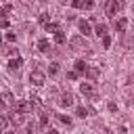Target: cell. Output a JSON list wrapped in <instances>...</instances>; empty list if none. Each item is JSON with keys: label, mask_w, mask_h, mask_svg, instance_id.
<instances>
[{"label": "cell", "mask_w": 134, "mask_h": 134, "mask_svg": "<svg viewBox=\"0 0 134 134\" xmlns=\"http://www.w3.org/2000/svg\"><path fill=\"white\" fill-rule=\"evenodd\" d=\"M124 6H126V2H124V0H107L105 13H107V17H115L117 13H121V10H124Z\"/></svg>", "instance_id": "6da1fadb"}, {"label": "cell", "mask_w": 134, "mask_h": 134, "mask_svg": "<svg viewBox=\"0 0 134 134\" xmlns=\"http://www.w3.org/2000/svg\"><path fill=\"white\" fill-rule=\"evenodd\" d=\"M29 82H31L34 86H44V82H46V75H44L40 69H34V71L29 73Z\"/></svg>", "instance_id": "7a4b0ae2"}, {"label": "cell", "mask_w": 134, "mask_h": 134, "mask_svg": "<svg viewBox=\"0 0 134 134\" xmlns=\"http://www.w3.org/2000/svg\"><path fill=\"white\" fill-rule=\"evenodd\" d=\"M126 27H128V19H126V17H115V19H113V29H115L117 34H124Z\"/></svg>", "instance_id": "3957f363"}, {"label": "cell", "mask_w": 134, "mask_h": 134, "mask_svg": "<svg viewBox=\"0 0 134 134\" xmlns=\"http://www.w3.org/2000/svg\"><path fill=\"white\" fill-rule=\"evenodd\" d=\"M71 6L73 8H84V10H90V8H94V2L92 0H71Z\"/></svg>", "instance_id": "277c9868"}, {"label": "cell", "mask_w": 134, "mask_h": 134, "mask_svg": "<svg viewBox=\"0 0 134 134\" xmlns=\"http://www.w3.org/2000/svg\"><path fill=\"white\" fill-rule=\"evenodd\" d=\"M80 92H82L84 96H90L92 100H96V92H94L92 84H80Z\"/></svg>", "instance_id": "5b68a950"}, {"label": "cell", "mask_w": 134, "mask_h": 134, "mask_svg": "<svg viewBox=\"0 0 134 134\" xmlns=\"http://www.w3.org/2000/svg\"><path fill=\"white\" fill-rule=\"evenodd\" d=\"M31 109H34V107H31L29 100H17V105H15V111H19V113H23V115L29 113Z\"/></svg>", "instance_id": "8992f818"}, {"label": "cell", "mask_w": 134, "mask_h": 134, "mask_svg": "<svg viewBox=\"0 0 134 134\" xmlns=\"http://www.w3.org/2000/svg\"><path fill=\"white\" fill-rule=\"evenodd\" d=\"M69 46L75 48V50H77V48H84V46H86V40H84L82 36H73V38L69 40Z\"/></svg>", "instance_id": "52a82bcc"}, {"label": "cell", "mask_w": 134, "mask_h": 134, "mask_svg": "<svg viewBox=\"0 0 134 134\" xmlns=\"http://www.w3.org/2000/svg\"><path fill=\"white\" fill-rule=\"evenodd\" d=\"M10 121H13V126H23L25 124V119H23V113H19V111H13L10 113Z\"/></svg>", "instance_id": "ba28073f"}, {"label": "cell", "mask_w": 134, "mask_h": 134, "mask_svg": "<svg viewBox=\"0 0 134 134\" xmlns=\"http://www.w3.org/2000/svg\"><path fill=\"white\" fill-rule=\"evenodd\" d=\"M21 67H23V59H21V57H17V59H10V61H8V69H10V71H19Z\"/></svg>", "instance_id": "9c48e42d"}, {"label": "cell", "mask_w": 134, "mask_h": 134, "mask_svg": "<svg viewBox=\"0 0 134 134\" xmlns=\"http://www.w3.org/2000/svg\"><path fill=\"white\" fill-rule=\"evenodd\" d=\"M59 105H61V107H71V105H73V96H71V94H61Z\"/></svg>", "instance_id": "30bf717a"}, {"label": "cell", "mask_w": 134, "mask_h": 134, "mask_svg": "<svg viewBox=\"0 0 134 134\" xmlns=\"http://www.w3.org/2000/svg\"><path fill=\"white\" fill-rule=\"evenodd\" d=\"M80 31L84 34V38H86V36H90V34H92V29H90V23L82 19V21H80Z\"/></svg>", "instance_id": "8fae6325"}, {"label": "cell", "mask_w": 134, "mask_h": 134, "mask_svg": "<svg viewBox=\"0 0 134 134\" xmlns=\"http://www.w3.org/2000/svg\"><path fill=\"white\" fill-rule=\"evenodd\" d=\"M38 50H40V52H50V42L44 40V38L38 40Z\"/></svg>", "instance_id": "7c38bea8"}, {"label": "cell", "mask_w": 134, "mask_h": 134, "mask_svg": "<svg viewBox=\"0 0 134 134\" xmlns=\"http://www.w3.org/2000/svg\"><path fill=\"white\" fill-rule=\"evenodd\" d=\"M75 71H77L80 75H86V71H88V65H86L84 61H75Z\"/></svg>", "instance_id": "4fadbf2b"}, {"label": "cell", "mask_w": 134, "mask_h": 134, "mask_svg": "<svg viewBox=\"0 0 134 134\" xmlns=\"http://www.w3.org/2000/svg\"><path fill=\"white\" fill-rule=\"evenodd\" d=\"M44 27H46L48 34H59V31H61V25H59V23H48V25H44Z\"/></svg>", "instance_id": "5bb4252c"}, {"label": "cell", "mask_w": 134, "mask_h": 134, "mask_svg": "<svg viewBox=\"0 0 134 134\" xmlns=\"http://www.w3.org/2000/svg\"><path fill=\"white\" fill-rule=\"evenodd\" d=\"M94 31H96L98 38H103V36H107V25H105V23H96V29H94Z\"/></svg>", "instance_id": "9a60e30c"}, {"label": "cell", "mask_w": 134, "mask_h": 134, "mask_svg": "<svg viewBox=\"0 0 134 134\" xmlns=\"http://www.w3.org/2000/svg\"><path fill=\"white\" fill-rule=\"evenodd\" d=\"M54 117H57L61 124H65L67 128H71V124H73V121H71V117H67V115H63V113H61V115H54Z\"/></svg>", "instance_id": "2e32d148"}, {"label": "cell", "mask_w": 134, "mask_h": 134, "mask_svg": "<svg viewBox=\"0 0 134 134\" xmlns=\"http://www.w3.org/2000/svg\"><path fill=\"white\" fill-rule=\"evenodd\" d=\"M86 75H88L90 80H96V77H98L100 73H98V69H96V67H88V71H86Z\"/></svg>", "instance_id": "e0dca14e"}, {"label": "cell", "mask_w": 134, "mask_h": 134, "mask_svg": "<svg viewBox=\"0 0 134 134\" xmlns=\"http://www.w3.org/2000/svg\"><path fill=\"white\" fill-rule=\"evenodd\" d=\"M54 42H57V44H65V42H67V38H65V34H63V29H61L59 34H54Z\"/></svg>", "instance_id": "ac0fdd59"}, {"label": "cell", "mask_w": 134, "mask_h": 134, "mask_svg": "<svg viewBox=\"0 0 134 134\" xmlns=\"http://www.w3.org/2000/svg\"><path fill=\"white\" fill-rule=\"evenodd\" d=\"M2 103H4V105H10V103H13V94H10L8 90L2 92Z\"/></svg>", "instance_id": "d6986e66"}, {"label": "cell", "mask_w": 134, "mask_h": 134, "mask_svg": "<svg viewBox=\"0 0 134 134\" xmlns=\"http://www.w3.org/2000/svg\"><path fill=\"white\" fill-rule=\"evenodd\" d=\"M59 67H61L59 63H50V65H48V73H50V75H57V73H59Z\"/></svg>", "instance_id": "ffe728a7"}, {"label": "cell", "mask_w": 134, "mask_h": 134, "mask_svg": "<svg viewBox=\"0 0 134 134\" xmlns=\"http://www.w3.org/2000/svg\"><path fill=\"white\" fill-rule=\"evenodd\" d=\"M48 126V113H42L40 115V128H46Z\"/></svg>", "instance_id": "44dd1931"}, {"label": "cell", "mask_w": 134, "mask_h": 134, "mask_svg": "<svg viewBox=\"0 0 134 134\" xmlns=\"http://www.w3.org/2000/svg\"><path fill=\"white\" fill-rule=\"evenodd\" d=\"M75 113H77V117H86V115H88V109H86V107H77Z\"/></svg>", "instance_id": "7402d4cb"}, {"label": "cell", "mask_w": 134, "mask_h": 134, "mask_svg": "<svg viewBox=\"0 0 134 134\" xmlns=\"http://www.w3.org/2000/svg\"><path fill=\"white\" fill-rule=\"evenodd\" d=\"M38 19H40V23H42V25H48V13H42Z\"/></svg>", "instance_id": "603a6c76"}, {"label": "cell", "mask_w": 134, "mask_h": 134, "mask_svg": "<svg viewBox=\"0 0 134 134\" xmlns=\"http://www.w3.org/2000/svg\"><path fill=\"white\" fill-rule=\"evenodd\" d=\"M103 46H105V48H109V46H111V36H109V34H107V36H103Z\"/></svg>", "instance_id": "cb8c5ba5"}, {"label": "cell", "mask_w": 134, "mask_h": 134, "mask_svg": "<svg viewBox=\"0 0 134 134\" xmlns=\"http://www.w3.org/2000/svg\"><path fill=\"white\" fill-rule=\"evenodd\" d=\"M77 77H80V73H77L75 69H73V71H67V80H77Z\"/></svg>", "instance_id": "d4e9b609"}, {"label": "cell", "mask_w": 134, "mask_h": 134, "mask_svg": "<svg viewBox=\"0 0 134 134\" xmlns=\"http://www.w3.org/2000/svg\"><path fill=\"white\" fill-rule=\"evenodd\" d=\"M29 103H31V107H34V109H38V107H40V98H38V96H31V98H29Z\"/></svg>", "instance_id": "484cf974"}, {"label": "cell", "mask_w": 134, "mask_h": 134, "mask_svg": "<svg viewBox=\"0 0 134 134\" xmlns=\"http://www.w3.org/2000/svg\"><path fill=\"white\" fill-rule=\"evenodd\" d=\"M6 40H8V42H15V40H17V34H13V31H6Z\"/></svg>", "instance_id": "4316f807"}, {"label": "cell", "mask_w": 134, "mask_h": 134, "mask_svg": "<svg viewBox=\"0 0 134 134\" xmlns=\"http://www.w3.org/2000/svg\"><path fill=\"white\" fill-rule=\"evenodd\" d=\"M107 107H109V111H111V113H115V111H117V105H115V103H109Z\"/></svg>", "instance_id": "83f0119b"}, {"label": "cell", "mask_w": 134, "mask_h": 134, "mask_svg": "<svg viewBox=\"0 0 134 134\" xmlns=\"http://www.w3.org/2000/svg\"><path fill=\"white\" fill-rule=\"evenodd\" d=\"M27 134H36V126H34V124L27 126Z\"/></svg>", "instance_id": "f1b7e54d"}, {"label": "cell", "mask_w": 134, "mask_h": 134, "mask_svg": "<svg viewBox=\"0 0 134 134\" xmlns=\"http://www.w3.org/2000/svg\"><path fill=\"white\" fill-rule=\"evenodd\" d=\"M48 134H61V132H59V130H52V128H50V130H48Z\"/></svg>", "instance_id": "f546056e"}, {"label": "cell", "mask_w": 134, "mask_h": 134, "mask_svg": "<svg viewBox=\"0 0 134 134\" xmlns=\"http://www.w3.org/2000/svg\"><path fill=\"white\" fill-rule=\"evenodd\" d=\"M59 2H61V4H67V2H69V0H59Z\"/></svg>", "instance_id": "4dcf8cb0"}, {"label": "cell", "mask_w": 134, "mask_h": 134, "mask_svg": "<svg viewBox=\"0 0 134 134\" xmlns=\"http://www.w3.org/2000/svg\"><path fill=\"white\" fill-rule=\"evenodd\" d=\"M4 134H15V132H4Z\"/></svg>", "instance_id": "1f68e13d"}, {"label": "cell", "mask_w": 134, "mask_h": 134, "mask_svg": "<svg viewBox=\"0 0 134 134\" xmlns=\"http://www.w3.org/2000/svg\"><path fill=\"white\" fill-rule=\"evenodd\" d=\"M132 13H134V6H132Z\"/></svg>", "instance_id": "d6a6232c"}]
</instances>
